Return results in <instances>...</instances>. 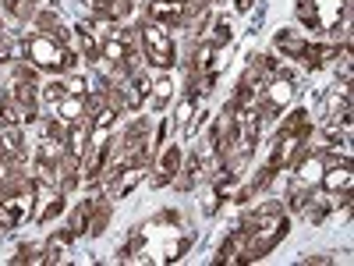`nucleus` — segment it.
I'll return each mask as SVG.
<instances>
[{"label":"nucleus","instance_id":"1","mask_svg":"<svg viewBox=\"0 0 354 266\" xmlns=\"http://www.w3.org/2000/svg\"><path fill=\"white\" fill-rule=\"evenodd\" d=\"M245 231H248V242H245L248 263L252 259H262L266 252H273L283 242V234H287V213L280 210L277 202H270V206H262L259 213H252L245 220Z\"/></svg>","mask_w":354,"mask_h":266},{"label":"nucleus","instance_id":"2","mask_svg":"<svg viewBox=\"0 0 354 266\" xmlns=\"http://www.w3.org/2000/svg\"><path fill=\"white\" fill-rule=\"evenodd\" d=\"M21 46H25L28 61H32L36 68H46V71H68L78 61V53L68 50L64 43H57L53 36H28Z\"/></svg>","mask_w":354,"mask_h":266},{"label":"nucleus","instance_id":"3","mask_svg":"<svg viewBox=\"0 0 354 266\" xmlns=\"http://www.w3.org/2000/svg\"><path fill=\"white\" fill-rule=\"evenodd\" d=\"M142 43H145V57H149L153 68H174L177 61V46L170 39V33L156 21H145L142 25Z\"/></svg>","mask_w":354,"mask_h":266},{"label":"nucleus","instance_id":"4","mask_svg":"<svg viewBox=\"0 0 354 266\" xmlns=\"http://www.w3.org/2000/svg\"><path fill=\"white\" fill-rule=\"evenodd\" d=\"M298 15H301L305 25L322 28V33H326V28H337L340 18L347 15V0H301Z\"/></svg>","mask_w":354,"mask_h":266},{"label":"nucleus","instance_id":"5","mask_svg":"<svg viewBox=\"0 0 354 266\" xmlns=\"http://www.w3.org/2000/svg\"><path fill=\"white\" fill-rule=\"evenodd\" d=\"M294 100V85H290V78H270L266 82V96H262V103H259V114H266V117H277L287 103Z\"/></svg>","mask_w":354,"mask_h":266},{"label":"nucleus","instance_id":"6","mask_svg":"<svg viewBox=\"0 0 354 266\" xmlns=\"http://www.w3.org/2000/svg\"><path fill=\"white\" fill-rule=\"evenodd\" d=\"M188 8H192V0H149V21L170 28V25H181L188 18Z\"/></svg>","mask_w":354,"mask_h":266},{"label":"nucleus","instance_id":"7","mask_svg":"<svg viewBox=\"0 0 354 266\" xmlns=\"http://www.w3.org/2000/svg\"><path fill=\"white\" fill-rule=\"evenodd\" d=\"M322 188H326L330 195H347L351 192V185H354V177H351V160H344V163H326V170H322V181H319Z\"/></svg>","mask_w":354,"mask_h":266},{"label":"nucleus","instance_id":"8","mask_svg":"<svg viewBox=\"0 0 354 266\" xmlns=\"http://www.w3.org/2000/svg\"><path fill=\"white\" fill-rule=\"evenodd\" d=\"M326 157H322V153H308L301 163H298V174H294V177H298V181L301 185H308V188H319V181H322V170H326Z\"/></svg>","mask_w":354,"mask_h":266},{"label":"nucleus","instance_id":"9","mask_svg":"<svg viewBox=\"0 0 354 266\" xmlns=\"http://www.w3.org/2000/svg\"><path fill=\"white\" fill-rule=\"evenodd\" d=\"M64 142H68L71 163H78V160L85 157V150H88V125H85V117L71 125V132H68V139H64Z\"/></svg>","mask_w":354,"mask_h":266},{"label":"nucleus","instance_id":"10","mask_svg":"<svg viewBox=\"0 0 354 266\" xmlns=\"http://www.w3.org/2000/svg\"><path fill=\"white\" fill-rule=\"evenodd\" d=\"M277 46H280L287 57H305L308 39H305L301 33H294V28H283V33H277Z\"/></svg>","mask_w":354,"mask_h":266},{"label":"nucleus","instance_id":"11","mask_svg":"<svg viewBox=\"0 0 354 266\" xmlns=\"http://www.w3.org/2000/svg\"><path fill=\"white\" fill-rule=\"evenodd\" d=\"M57 117H61V121H68V125L82 121V117H85V96H68V93H64V100L57 103Z\"/></svg>","mask_w":354,"mask_h":266},{"label":"nucleus","instance_id":"12","mask_svg":"<svg viewBox=\"0 0 354 266\" xmlns=\"http://www.w3.org/2000/svg\"><path fill=\"white\" fill-rule=\"evenodd\" d=\"M21 153V132L18 128H0V157H8V160H15Z\"/></svg>","mask_w":354,"mask_h":266},{"label":"nucleus","instance_id":"13","mask_svg":"<svg viewBox=\"0 0 354 266\" xmlns=\"http://www.w3.org/2000/svg\"><path fill=\"white\" fill-rule=\"evenodd\" d=\"M71 252V234H53L46 242V263H64Z\"/></svg>","mask_w":354,"mask_h":266},{"label":"nucleus","instance_id":"14","mask_svg":"<svg viewBox=\"0 0 354 266\" xmlns=\"http://www.w3.org/2000/svg\"><path fill=\"white\" fill-rule=\"evenodd\" d=\"M160 177H156V185H163V181H170V177L181 170V150H167L163 157H160Z\"/></svg>","mask_w":354,"mask_h":266},{"label":"nucleus","instance_id":"15","mask_svg":"<svg viewBox=\"0 0 354 266\" xmlns=\"http://www.w3.org/2000/svg\"><path fill=\"white\" fill-rule=\"evenodd\" d=\"M78 46H82V53H85V61H96V57H100V46H96V39H93V28H88V21L78 25Z\"/></svg>","mask_w":354,"mask_h":266},{"label":"nucleus","instance_id":"16","mask_svg":"<svg viewBox=\"0 0 354 266\" xmlns=\"http://www.w3.org/2000/svg\"><path fill=\"white\" fill-rule=\"evenodd\" d=\"M326 213H330V199H312V206H305V220L312 227H319L322 220H326Z\"/></svg>","mask_w":354,"mask_h":266},{"label":"nucleus","instance_id":"17","mask_svg":"<svg viewBox=\"0 0 354 266\" xmlns=\"http://www.w3.org/2000/svg\"><path fill=\"white\" fill-rule=\"evenodd\" d=\"M39 96H43L46 107H57V103L64 100V85H61V82H46V85L39 89Z\"/></svg>","mask_w":354,"mask_h":266},{"label":"nucleus","instance_id":"18","mask_svg":"<svg viewBox=\"0 0 354 266\" xmlns=\"http://www.w3.org/2000/svg\"><path fill=\"white\" fill-rule=\"evenodd\" d=\"M149 93H153L156 107H163V103L174 96V82H170V78H160V82H153V89H149Z\"/></svg>","mask_w":354,"mask_h":266},{"label":"nucleus","instance_id":"19","mask_svg":"<svg viewBox=\"0 0 354 266\" xmlns=\"http://www.w3.org/2000/svg\"><path fill=\"white\" fill-rule=\"evenodd\" d=\"M61 85H64V93H68V96H85V93H88V82H85V78H78V75L61 78Z\"/></svg>","mask_w":354,"mask_h":266},{"label":"nucleus","instance_id":"20","mask_svg":"<svg viewBox=\"0 0 354 266\" xmlns=\"http://www.w3.org/2000/svg\"><path fill=\"white\" fill-rule=\"evenodd\" d=\"M192 114H195V96H185V100H181V107H177V114L170 117V121H174V125H188V117H192Z\"/></svg>","mask_w":354,"mask_h":266},{"label":"nucleus","instance_id":"21","mask_svg":"<svg viewBox=\"0 0 354 266\" xmlns=\"http://www.w3.org/2000/svg\"><path fill=\"white\" fill-rule=\"evenodd\" d=\"M213 28H216V33H213V43H216V46H220V43H230L234 33H230V21H227V18H216Z\"/></svg>","mask_w":354,"mask_h":266},{"label":"nucleus","instance_id":"22","mask_svg":"<svg viewBox=\"0 0 354 266\" xmlns=\"http://www.w3.org/2000/svg\"><path fill=\"white\" fill-rule=\"evenodd\" d=\"M61 210H64V199H61V195H53V199H50V206L39 213V220H50V217H57Z\"/></svg>","mask_w":354,"mask_h":266},{"label":"nucleus","instance_id":"23","mask_svg":"<svg viewBox=\"0 0 354 266\" xmlns=\"http://www.w3.org/2000/svg\"><path fill=\"white\" fill-rule=\"evenodd\" d=\"M238 11H252V0H238Z\"/></svg>","mask_w":354,"mask_h":266}]
</instances>
